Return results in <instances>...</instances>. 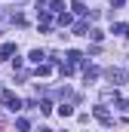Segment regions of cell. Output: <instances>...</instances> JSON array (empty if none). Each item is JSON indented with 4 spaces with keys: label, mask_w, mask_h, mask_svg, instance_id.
Masks as SVG:
<instances>
[{
    "label": "cell",
    "mask_w": 129,
    "mask_h": 132,
    "mask_svg": "<svg viewBox=\"0 0 129 132\" xmlns=\"http://www.w3.org/2000/svg\"><path fill=\"white\" fill-rule=\"evenodd\" d=\"M9 55H15V43H3L0 46V62H6Z\"/></svg>",
    "instance_id": "277c9868"
},
{
    "label": "cell",
    "mask_w": 129,
    "mask_h": 132,
    "mask_svg": "<svg viewBox=\"0 0 129 132\" xmlns=\"http://www.w3.org/2000/svg\"><path fill=\"white\" fill-rule=\"evenodd\" d=\"M59 25H62V28H68V25H71V15H68L64 9H62V12H59Z\"/></svg>",
    "instance_id": "30bf717a"
},
{
    "label": "cell",
    "mask_w": 129,
    "mask_h": 132,
    "mask_svg": "<svg viewBox=\"0 0 129 132\" xmlns=\"http://www.w3.org/2000/svg\"><path fill=\"white\" fill-rule=\"evenodd\" d=\"M86 37H92V40H95V43H98V40H101V37H104V34H101V31H98V28H92V31H89V34H86Z\"/></svg>",
    "instance_id": "4fadbf2b"
},
{
    "label": "cell",
    "mask_w": 129,
    "mask_h": 132,
    "mask_svg": "<svg viewBox=\"0 0 129 132\" xmlns=\"http://www.w3.org/2000/svg\"><path fill=\"white\" fill-rule=\"evenodd\" d=\"M104 77L114 83V86H120V83H126V71H120V68H108L104 71Z\"/></svg>",
    "instance_id": "7a4b0ae2"
},
{
    "label": "cell",
    "mask_w": 129,
    "mask_h": 132,
    "mask_svg": "<svg viewBox=\"0 0 129 132\" xmlns=\"http://www.w3.org/2000/svg\"><path fill=\"white\" fill-rule=\"evenodd\" d=\"M40 59H46V52H43V49H34V52H31V62L40 65Z\"/></svg>",
    "instance_id": "ba28073f"
},
{
    "label": "cell",
    "mask_w": 129,
    "mask_h": 132,
    "mask_svg": "<svg viewBox=\"0 0 129 132\" xmlns=\"http://www.w3.org/2000/svg\"><path fill=\"white\" fill-rule=\"evenodd\" d=\"M68 59H71L74 65H80V62H83V52H77V49H71V52H68Z\"/></svg>",
    "instance_id": "8992f818"
},
{
    "label": "cell",
    "mask_w": 129,
    "mask_h": 132,
    "mask_svg": "<svg viewBox=\"0 0 129 132\" xmlns=\"http://www.w3.org/2000/svg\"><path fill=\"white\" fill-rule=\"evenodd\" d=\"M95 117L104 123V126H111V123H114V117H111V114H108V108H101V104L95 108Z\"/></svg>",
    "instance_id": "3957f363"
},
{
    "label": "cell",
    "mask_w": 129,
    "mask_h": 132,
    "mask_svg": "<svg viewBox=\"0 0 129 132\" xmlns=\"http://www.w3.org/2000/svg\"><path fill=\"white\" fill-rule=\"evenodd\" d=\"M59 114H62V117H74V108H71V104H62Z\"/></svg>",
    "instance_id": "8fae6325"
},
{
    "label": "cell",
    "mask_w": 129,
    "mask_h": 132,
    "mask_svg": "<svg viewBox=\"0 0 129 132\" xmlns=\"http://www.w3.org/2000/svg\"><path fill=\"white\" fill-rule=\"evenodd\" d=\"M49 9H52V12L59 15V12H62V9H64V3H62V0H49Z\"/></svg>",
    "instance_id": "52a82bcc"
},
{
    "label": "cell",
    "mask_w": 129,
    "mask_h": 132,
    "mask_svg": "<svg viewBox=\"0 0 129 132\" xmlns=\"http://www.w3.org/2000/svg\"><path fill=\"white\" fill-rule=\"evenodd\" d=\"M71 9H74V12H77V15H83V12H86V6H83V3H80V0H74V6H71Z\"/></svg>",
    "instance_id": "7c38bea8"
},
{
    "label": "cell",
    "mask_w": 129,
    "mask_h": 132,
    "mask_svg": "<svg viewBox=\"0 0 129 132\" xmlns=\"http://www.w3.org/2000/svg\"><path fill=\"white\" fill-rule=\"evenodd\" d=\"M83 77H86V80H95V77H98V68L95 65H86V68H83Z\"/></svg>",
    "instance_id": "5b68a950"
},
{
    "label": "cell",
    "mask_w": 129,
    "mask_h": 132,
    "mask_svg": "<svg viewBox=\"0 0 129 132\" xmlns=\"http://www.w3.org/2000/svg\"><path fill=\"white\" fill-rule=\"evenodd\" d=\"M74 34H89V25H86V22H77V25H74Z\"/></svg>",
    "instance_id": "9c48e42d"
},
{
    "label": "cell",
    "mask_w": 129,
    "mask_h": 132,
    "mask_svg": "<svg viewBox=\"0 0 129 132\" xmlns=\"http://www.w3.org/2000/svg\"><path fill=\"white\" fill-rule=\"evenodd\" d=\"M0 101H3V108H6V111H22V98H19L15 92H9V89H3V92H0Z\"/></svg>",
    "instance_id": "6da1fadb"
}]
</instances>
